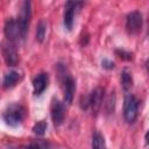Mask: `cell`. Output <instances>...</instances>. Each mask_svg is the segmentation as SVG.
I'll return each instance as SVG.
<instances>
[{"mask_svg": "<svg viewBox=\"0 0 149 149\" xmlns=\"http://www.w3.org/2000/svg\"><path fill=\"white\" fill-rule=\"evenodd\" d=\"M57 73H58L61 86L64 93V102L70 105L73 100V95L76 92V80L73 79V77L70 74V72L63 64L57 65Z\"/></svg>", "mask_w": 149, "mask_h": 149, "instance_id": "cell-1", "label": "cell"}, {"mask_svg": "<svg viewBox=\"0 0 149 149\" xmlns=\"http://www.w3.org/2000/svg\"><path fill=\"white\" fill-rule=\"evenodd\" d=\"M24 115H26V109L22 105L10 104L5 109L2 114V119L6 122V125L10 127H16L22 122V120L24 119Z\"/></svg>", "mask_w": 149, "mask_h": 149, "instance_id": "cell-2", "label": "cell"}, {"mask_svg": "<svg viewBox=\"0 0 149 149\" xmlns=\"http://www.w3.org/2000/svg\"><path fill=\"white\" fill-rule=\"evenodd\" d=\"M139 114V101L133 94H126L123 99V118L128 123L135 122Z\"/></svg>", "mask_w": 149, "mask_h": 149, "instance_id": "cell-3", "label": "cell"}, {"mask_svg": "<svg viewBox=\"0 0 149 149\" xmlns=\"http://www.w3.org/2000/svg\"><path fill=\"white\" fill-rule=\"evenodd\" d=\"M0 48H1V52H2L5 63L7 64V66L13 68V66L17 65L20 57H19L17 49L15 47V43L6 40L0 44Z\"/></svg>", "mask_w": 149, "mask_h": 149, "instance_id": "cell-4", "label": "cell"}, {"mask_svg": "<svg viewBox=\"0 0 149 149\" xmlns=\"http://www.w3.org/2000/svg\"><path fill=\"white\" fill-rule=\"evenodd\" d=\"M30 2L29 1H23L19 17H17V24L21 31V37L22 40L26 38L27 36V31H28V27H29V22H30Z\"/></svg>", "mask_w": 149, "mask_h": 149, "instance_id": "cell-5", "label": "cell"}, {"mask_svg": "<svg viewBox=\"0 0 149 149\" xmlns=\"http://www.w3.org/2000/svg\"><path fill=\"white\" fill-rule=\"evenodd\" d=\"M142 24H143V17L139 10H134L127 15L126 28L129 34H137L139 31H141Z\"/></svg>", "mask_w": 149, "mask_h": 149, "instance_id": "cell-6", "label": "cell"}, {"mask_svg": "<svg viewBox=\"0 0 149 149\" xmlns=\"http://www.w3.org/2000/svg\"><path fill=\"white\" fill-rule=\"evenodd\" d=\"M50 115H51V119H52V122L54 125L57 127V126H61L64 121V118H65V107L63 105V102H61L58 99L54 98L51 100V105H50Z\"/></svg>", "mask_w": 149, "mask_h": 149, "instance_id": "cell-7", "label": "cell"}, {"mask_svg": "<svg viewBox=\"0 0 149 149\" xmlns=\"http://www.w3.org/2000/svg\"><path fill=\"white\" fill-rule=\"evenodd\" d=\"M83 6V2H74V1H68L65 3V9H64V26L68 30L72 29L73 26V20H74V14L76 10Z\"/></svg>", "mask_w": 149, "mask_h": 149, "instance_id": "cell-8", "label": "cell"}, {"mask_svg": "<svg viewBox=\"0 0 149 149\" xmlns=\"http://www.w3.org/2000/svg\"><path fill=\"white\" fill-rule=\"evenodd\" d=\"M5 35L7 37V41H10L13 43H16V41L22 40L21 31L17 24V21L14 19H8L5 24Z\"/></svg>", "mask_w": 149, "mask_h": 149, "instance_id": "cell-9", "label": "cell"}, {"mask_svg": "<svg viewBox=\"0 0 149 149\" xmlns=\"http://www.w3.org/2000/svg\"><path fill=\"white\" fill-rule=\"evenodd\" d=\"M104 93L105 90L102 87H97L94 88L90 94H88V104H90V108L97 113L101 105H102V100H104Z\"/></svg>", "mask_w": 149, "mask_h": 149, "instance_id": "cell-10", "label": "cell"}, {"mask_svg": "<svg viewBox=\"0 0 149 149\" xmlns=\"http://www.w3.org/2000/svg\"><path fill=\"white\" fill-rule=\"evenodd\" d=\"M48 84H49V76H48V73H44V72L38 73L33 79L34 94L35 95H41L45 91V88L48 87Z\"/></svg>", "mask_w": 149, "mask_h": 149, "instance_id": "cell-11", "label": "cell"}, {"mask_svg": "<svg viewBox=\"0 0 149 149\" xmlns=\"http://www.w3.org/2000/svg\"><path fill=\"white\" fill-rule=\"evenodd\" d=\"M21 79V73L15 71V70H12L9 72H7L5 76H3V79H2V86L5 88H9V87H13L19 80Z\"/></svg>", "mask_w": 149, "mask_h": 149, "instance_id": "cell-12", "label": "cell"}, {"mask_svg": "<svg viewBox=\"0 0 149 149\" xmlns=\"http://www.w3.org/2000/svg\"><path fill=\"white\" fill-rule=\"evenodd\" d=\"M121 85L125 91H129L133 86V77L128 69H123L121 72Z\"/></svg>", "mask_w": 149, "mask_h": 149, "instance_id": "cell-13", "label": "cell"}, {"mask_svg": "<svg viewBox=\"0 0 149 149\" xmlns=\"http://www.w3.org/2000/svg\"><path fill=\"white\" fill-rule=\"evenodd\" d=\"M92 149H106V142L99 132H94L92 135Z\"/></svg>", "mask_w": 149, "mask_h": 149, "instance_id": "cell-14", "label": "cell"}, {"mask_svg": "<svg viewBox=\"0 0 149 149\" xmlns=\"http://www.w3.org/2000/svg\"><path fill=\"white\" fill-rule=\"evenodd\" d=\"M27 149H50V144L45 140L37 139V140H33L27 147Z\"/></svg>", "mask_w": 149, "mask_h": 149, "instance_id": "cell-15", "label": "cell"}, {"mask_svg": "<svg viewBox=\"0 0 149 149\" xmlns=\"http://www.w3.org/2000/svg\"><path fill=\"white\" fill-rule=\"evenodd\" d=\"M45 33H47V26H45L44 21H40L36 27V41L40 43L43 42V40L45 37Z\"/></svg>", "mask_w": 149, "mask_h": 149, "instance_id": "cell-16", "label": "cell"}, {"mask_svg": "<svg viewBox=\"0 0 149 149\" xmlns=\"http://www.w3.org/2000/svg\"><path fill=\"white\" fill-rule=\"evenodd\" d=\"M47 127H48V125H47V122L45 121H38V122H36L35 125H34V127H33V133L35 134V135H37V136H43L44 134H45V130H47Z\"/></svg>", "mask_w": 149, "mask_h": 149, "instance_id": "cell-17", "label": "cell"}, {"mask_svg": "<svg viewBox=\"0 0 149 149\" xmlns=\"http://www.w3.org/2000/svg\"><path fill=\"white\" fill-rule=\"evenodd\" d=\"M115 55H116L119 58L123 59V61H130V59H132V56H133L130 52H128V51H126V50H123V49H116V50H115Z\"/></svg>", "mask_w": 149, "mask_h": 149, "instance_id": "cell-18", "label": "cell"}, {"mask_svg": "<svg viewBox=\"0 0 149 149\" xmlns=\"http://www.w3.org/2000/svg\"><path fill=\"white\" fill-rule=\"evenodd\" d=\"M101 66L104 69H106V70H112V69H114L115 64H114V62H112V61H109L107 58H104L101 61Z\"/></svg>", "mask_w": 149, "mask_h": 149, "instance_id": "cell-19", "label": "cell"}]
</instances>
